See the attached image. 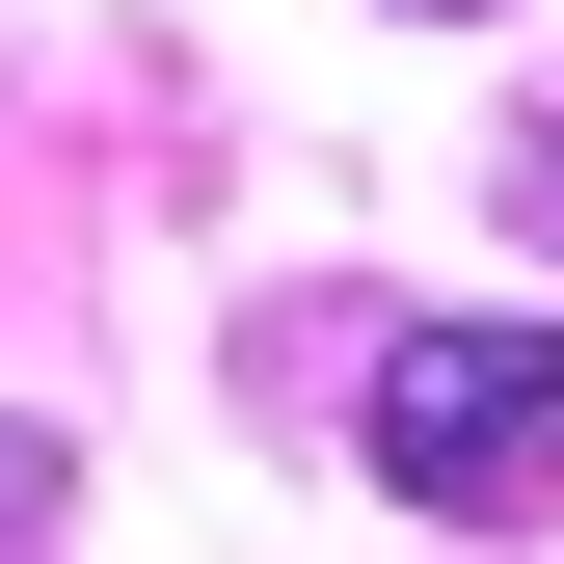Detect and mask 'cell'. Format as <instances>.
<instances>
[{"instance_id":"cell-3","label":"cell","mask_w":564,"mask_h":564,"mask_svg":"<svg viewBox=\"0 0 564 564\" xmlns=\"http://www.w3.org/2000/svg\"><path fill=\"white\" fill-rule=\"evenodd\" d=\"M403 28H457V0H403Z\"/></svg>"},{"instance_id":"cell-2","label":"cell","mask_w":564,"mask_h":564,"mask_svg":"<svg viewBox=\"0 0 564 564\" xmlns=\"http://www.w3.org/2000/svg\"><path fill=\"white\" fill-rule=\"evenodd\" d=\"M511 216H538V242H564V108H538V134H511Z\"/></svg>"},{"instance_id":"cell-1","label":"cell","mask_w":564,"mask_h":564,"mask_svg":"<svg viewBox=\"0 0 564 564\" xmlns=\"http://www.w3.org/2000/svg\"><path fill=\"white\" fill-rule=\"evenodd\" d=\"M349 431H377V484L431 538H538L564 511V323H377Z\"/></svg>"}]
</instances>
